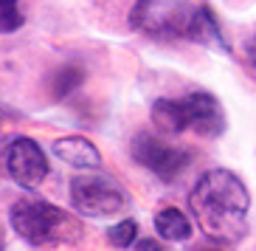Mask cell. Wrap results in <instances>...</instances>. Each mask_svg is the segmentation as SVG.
Here are the masks:
<instances>
[{
  "mask_svg": "<svg viewBox=\"0 0 256 251\" xmlns=\"http://www.w3.org/2000/svg\"><path fill=\"white\" fill-rule=\"evenodd\" d=\"M6 172L8 178L23 186V189H37L48 178V161L42 147L28 136H17L6 147Z\"/></svg>",
  "mask_w": 256,
  "mask_h": 251,
  "instance_id": "7",
  "label": "cell"
},
{
  "mask_svg": "<svg viewBox=\"0 0 256 251\" xmlns=\"http://www.w3.org/2000/svg\"><path fill=\"white\" fill-rule=\"evenodd\" d=\"M136 251H164V245L158 243V240H136Z\"/></svg>",
  "mask_w": 256,
  "mask_h": 251,
  "instance_id": "14",
  "label": "cell"
},
{
  "mask_svg": "<svg viewBox=\"0 0 256 251\" xmlns=\"http://www.w3.org/2000/svg\"><path fill=\"white\" fill-rule=\"evenodd\" d=\"M152 122L164 133H197L203 138H217L226 130V113L217 96L208 91H192L180 99H155L152 102Z\"/></svg>",
  "mask_w": 256,
  "mask_h": 251,
  "instance_id": "3",
  "label": "cell"
},
{
  "mask_svg": "<svg viewBox=\"0 0 256 251\" xmlns=\"http://www.w3.org/2000/svg\"><path fill=\"white\" fill-rule=\"evenodd\" d=\"M208 251H217V248H208Z\"/></svg>",
  "mask_w": 256,
  "mask_h": 251,
  "instance_id": "15",
  "label": "cell"
},
{
  "mask_svg": "<svg viewBox=\"0 0 256 251\" xmlns=\"http://www.w3.org/2000/svg\"><path fill=\"white\" fill-rule=\"evenodd\" d=\"M155 228H158V234L164 237V240H172V243H180V240H188L192 237V223H188V217L180 212V209H164V212H158V217H155Z\"/></svg>",
  "mask_w": 256,
  "mask_h": 251,
  "instance_id": "9",
  "label": "cell"
},
{
  "mask_svg": "<svg viewBox=\"0 0 256 251\" xmlns=\"http://www.w3.org/2000/svg\"><path fill=\"white\" fill-rule=\"evenodd\" d=\"M82 82H84V68H79V65H62V68H56L54 76H51L54 99H65V96H70Z\"/></svg>",
  "mask_w": 256,
  "mask_h": 251,
  "instance_id": "10",
  "label": "cell"
},
{
  "mask_svg": "<svg viewBox=\"0 0 256 251\" xmlns=\"http://www.w3.org/2000/svg\"><path fill=\"white\" fill-rule=\"evenodd\" d=\"M242 60H245V65H248L250 74L256 76V29L248 34L245 46H242Z\"/></svg>",
  "mask_w": 256,
  "mask_h": 251,
  "instance_id": "13",
  "label": "cell"
},
{
  "mask_svg": "<svg viewBox=\"0 0 256 251\" xmlns=\"http://www.w3.org/2000/svg\"><path fill=\"white\" fill-rule=\"evenodd\" d=\"M130 152L144 169H150L152 175H158L164 183H172L174 178H180L183 169L192 161V155L183 147H174L164 138L152 136V133H138L130 144Z\"/></svg>",
  "mask_w": 256,
  "mask_h": 251,
  "instance_id": "6",
  "label": "cell"
},
{
  "mask_svg": "<svg viewBox=\"0 0 256 251\" xmlns=\"http://www.w3.org/2000/svg\"><path fill=\"white\" fill-rule=\"evenodd\" d=\"M8 223L28 245H62L82 234L79 220L42 198H20L8 209Z\"/></svg>",
  "mask_w": 256,
  "mask_h": 251,
  "instance_id": "4",
  "label": "cell"
},
{
  "mask_svg": "<svg viewBox=\"0 0 256 251\" xmlns=\"http://www.w3.org/2000/svg\"><path fill=\"white\" fill-rule=\"evenodd\" d=\"M26 23L20 0H0V34H12Z\"/></svg>",
  "mask_w": 256,
  "mask_h": 251,
  "instance_id": "11",
  "label": "cell"
},
{
  "mask_svg": "<svg viewBox=\"0 0 256 251\" xmlns=\"http://www.w3.org/2000/svg\"><path fill=\"white\" fill-rule=\"evenodd\" d=\"M130 26L164 43L186 40L197 46H208L217 51H231L222 37L217 17L206 3H186V0H136L130 12Z\"/></svg>",
  "mask_w": 256,
  "mask_h": 251,
  "instance_id": "2",
  "label": "cell"
},
{
  "mask_svg": "<svg viewBox=\"0 0 256 251\" xmlns=\"http://www.w3.org/2000/svg\"><path fill=\"white\" fill-rule=\"evenodd\" d=\"M138 237V223L136 220H121L116 223L113 228H107V240H110V245H116V248H130V245L136 243Z\"/></svg>",
  "mask_w": 256,
  "mask_h": 251,
  "instance_id": "12",
  "label": "cell"
},
{
  "mask_svg": "<svg viewBox=\"0 0 256 251\" xmlns=\"http://www.w3.org/2000/svg\"><path fill=\"white\" fill-rule=\"evenodd\" d=\"M127 195L113 178L104 175H79L70 181V206L84 217H110L121 212Z\"/></svg>",
  "mask_w": 256,
  "mask_h": 251,
  "instance_id": "5",
  "label": "cell"
},
{
  "mask_svg": "<svg viewBox=\"0 0 256 251\" xmlns=\"http://www.w3.org/2000/svg\"><path fill=\"white\" fill-rule=\"evenodd\" d=\"M54 155L70 167H79V169H98L102 164V152L96 150L90 138L84 136H62L54 141Z\"/></svg>",
  "mask_w": 256,
  "mask_h": 251,
  "instance_id": "8",
  "label": "cell"
},
{
  "mask_svg": "<svg viewBox=\"0 0 256 251\" xmlns=\"http://www.w3.org/2000/svg\"><path fill=\"white\" fill-rule=\"evenodd\" d=\"M188 206L208 240L234 245L248 234L250 195L231 169H208L188 192Z\"/></svg>",
  "mask_w": 256,
  "mask_h": 251,
  "instance_id": "1",
  "label": "cell"
}]
</instances>
